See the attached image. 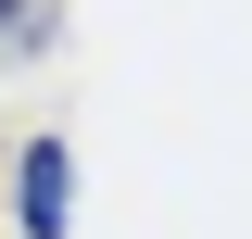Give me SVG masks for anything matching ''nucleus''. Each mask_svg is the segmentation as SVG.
I'll return each mask as SVG.
<instances>
[{"instance_id": "1", "label": "nucleus", "mask_w": 252, "mask_h": 239, "mask_svg": "<svg viewBox=\"0 0 252 239\" xmlns=\"http://www.w3.org/2000/svg\"><path fill=\"white\" fill-rule=\"evenodd\" d=\"M26 227H63V151H26Z\"/></svg>"}]
</instances>
